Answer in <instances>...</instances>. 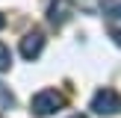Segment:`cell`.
I'll use <instances>...</instances> for the list:
<instances>
[{
  "label": "cell",
  "mask_w": 121,
  "mask_h": 118,
  "mask_svg": "<svg viewBox=\"0 0 121 118\" xmlns=\"http://www.w3.org/2000/svg\"><path fill=\"white\" fill-rule=\"evenodd\" d=\"M3 27H6V18H3V15H0V30H3Z\"/></svg>",
  "instance_id": "9c48e42d"
},
{
  "label": "cell",
  "mask_w": 121,
  "mask_h": 118,
  "mask_svg": "<svg viewBox=\"0 0 121 118\" xmlns=\"http://www.w3.org/2000/svg\"><path fill=\"white\" fill-rule=\"evenodd\" d=\"M71 118H86V115H71Z\"/></svg>",
  "instance_id": "30bf717a"
},
{
  "label": "cell",
  "mask_w": 121,
  "mask_h": 118,
  "mask_svg": "<svg viewBox=\"0 0 121 118\" xmlns=\"http://www.w3.org/2000/svg\"><path fill=\"white\" fill-rule=\"evenodd\" d=\"M74 3L80 6V9H86V12H95V9H100L104 0H74Z\"/></svg>",
  "instance_id": "52a82bcc"
},
{
  "label": "cell",
  "mask_w": 121,
  "mask_h": 118,
  "mask_svg": "<svg viewBox=\"0 0 121 118\" xmlns=\"http://www.w3.org/2000/svg\"><path fill=\"white\" fill-rule=\"evenodd\" d=\"M71 9H74V0H53L50 9H47V21H50L53 27H62L71 18Z\"/></svg>",
  "instance_id": "277c9868"
},
{
  "label": "cell",
  "mask_w": 121,
  "mask_h": 118,
  "mask_svg": "<svg viewBox=\"0 0 121 118\" xmlns=\"http://www.w3.org/2000/svg\"><path fill=\"white\" fill-rule=\"evenodd\" d=\"M9 65H12V53H9V47L0 41V71H9Z\"/></svg>",
  "instance_id": "8992f818"
},
{
  "label": "cell",
  "mask_w": 121,
  "mask_h": 118,
  "mask_svg": "<svg viewBox=\"0 0 121 118\" xmlns=\"http://www.w3.org/2000/svg\"><path fill=\"white\" fill-rule=\"evenodd\" d=\"M112 38H115V44L121 47V30H112Z\"/></svg>",
  "instance_id": "ba28073f"
},
{
  "label": "cell",
  "mask_w": 121,
  "mask_h": 118,
  "mask_svg": "<svg viewBox=\"0 0 121 118\" xmlns=\"http://www.w3.org/2000/svg\"><path fill=\"white\" fill-rule=\"evenodd\" d=\"M41 50H44V35H41V30H33V33H27L21 38V56L24 59H39Z\"/></svg>",
  "instance_id": "3957f363"
},
{
  "label": "cell",
  "mask_w": 121,
  "mask_h": 118,
  "mask_svg": "<svg viewBox=\"0 0 121 118\" xmlns=\"http://www.w3.org/2000/svg\"><path fill=\"white\" fill-rule=\"evenodd\" d=\"M65 106V97L56 92V88H44V92H39L33 97V103H30V109H33L35 118H47L53 115V112H59Z\"/></svg>",
  "instance_id": "6da1fadb"
},
{
  "label": "cell",
  "mask_w": 121,
  "mask_h": 118,
  "mask_svg": "<svg viewBox=\"0 0 121 118\" xmlns=\"http://www.w3.org/2000/svg\"><path fill=\"white\" fill-rule=\"evenodd\" d=\"M100 9L106 12V18H121V0H104Z\"/></svg>",
  "instance_id": "5b68a950"
},
{
  "label": "cell",
  "mask_w": 121,
  "mask_h": 118,
  "mask_svg": "<svg viewBox=\"0 0 121 118\" xmlns=\"http://www.w3.org/2000/svg\"><path fill=\"white\" fill-rule=\"evenodd\" d=\"M92 109L98 112V115H118L121 112V94L115 88H100L92 97Z\"/></svg>",
  "instance_id": "7a4b0ae2"
}]
</instances>
